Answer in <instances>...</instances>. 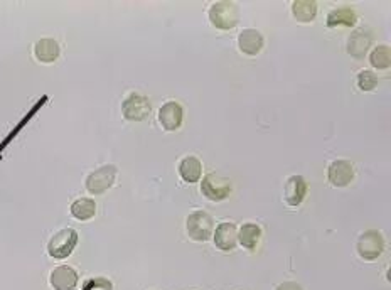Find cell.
Masks as SVG:
<instances>
[{"label": "cell", "mask_w": 391, "mask_h": 290, "mask_svg": "<svg viewBox=\"0 0 391 290\" xmlns=\"http://www.w3.org/2000/svg\"><path fill=\"white\" fill-rule=\"evenodd\" d=\"M238 47L243 54L258 56L263 49V36L256 29H243L238 36Z\"/></svg>", "instance_id": "obj_13"}, {"label": "cell", "mask_w": 391, "mask_h": 290, "mask_svg": "<svg viewBox=\"0 0 391 290\" xmlns=\"http://www.w3.org/2000/svg\"><path fill=\"white\" fill-rule=\"evenodd\" d=\"M151 102L147 96L140 93H130L122 103V114L130 122H142L151 115Z\"/></svg>", "instance_id": "obj_7"}, {"label": "cell", "mask_w": 391, "mask_h": 290, "mask_svg": "<svg viewBox=\"0 0 391 290\" xmlns=\"http://www.w3.org/2000/svg\"><path fill=\"white\" fill-rule=\"evenodd\" d=\"M179 176L183 177L184 183L194 184L203 176V164L194 155L184 157L179 162Z\"/></svg>", "instance_id": "obj_16"}, {"label": "cell", "mask_w": 391, "mask_h": 290, "mask_svg": "<svg viewBox=\"0 0 391 290\" xmlns=\"http://www.w3.org/2000/svg\"><path fill=\"white\" fill-rule=\"evenodd\" d=\"M358 21V15L351 7H337L332 9L328 14V27H337V26H346L353 27Z\"/></svg>", "instance_id": "obj_19"}, {"label": "cell", "mask_w": 391, "mask_h": 290, "mask_svg": "<svg viewBox=\"0 0 391 290\" xmlns=\"http://www.w3.org/2000/svg\"><path fill=\"white\" fill-rule=\"evenodd\" d=\"M96 215V203L90 197H79L71 204V216L78 221H88Z\"/></svg>", "instance_id": "obj_20"}, {"label": "cell", "mask_w": 391, "mask_h": 290, "mask_svg": "<svg viewBox=\"0 0 391 290\" xmlns=\"http://www.w3.org/2000/svg\"><path fill=\"white\" fill-rule=\"evenodd\" d=\"M261 238V228L256 223H243L238 229V241L243 248L255 250Z\"/></svg>", "instance_id": "obj_18"}, {"label": "cell", "mask_w": 391, "mask_h": 290, "mask_svg": "<svg viewBox=\"0 0 391 290\" xmlns=\"http://www.w3.org/2000/svg\"><path fill=\"white\" fill-rule=\"evenodd\" d=\"M208 15L213 26L221 31L233 29V27H236V24L240 22V10H238L236 3L227 2V0L213 3Z\"/></svg>", "instance_id": "obj_1"}, {"label": "cell", "mask_w": 391, "mask_h": 290, "mask_svg": "<svg viewBox=\"0 0 391 290\" xmlns=\"http://www.w3.org/2000/svg\"><path fill=\"white\" fill-rule=\"evenodd\" d=\"M277 290H304L297 282H284L277 287Z\"/></svg>", "instance_id": "obj_23"}, {"label": "cell", "mask_w": 391, "mask_h": 290, "mask_svg": "<svg viewBox=\"0 0 391 290\" xmlns=\"http://www.w3.org/2000/svg\"><path fill=\"white\" fill-rule=\"evenodd\" d=\"M369 63L374 70H388L391 64L390 47L386 46V44L374 47L373 52L369 54Z\"/></svg>", "instance_id": "obj_21"}, {"label": "cell", "mask_w": 391, "mask_h": 290, "mask_svg": "<svg viewBox=\"0 0 391 290\" xmlns=\"http://www.w3.org/2000/svg\"><path fill=\"white\" fill-rule=\"evenodd\" d=\"M371 43H373V34H371L369 31L358 29L348 38V46H346L348 49L346 51H348V54L353 56V58L362 59L371 47Z\"/></svg>", "instance_id": "obj_12"}, {"label": "cell", "mask_w": 391, "mask_h": 290, "mask_svg": "<svg viewBox=\"0 0 391 290\" xmlns=\"http://www.w3.org/2000/svg\"><path fill=\"white\" fill-rule=\"evenodd\" d=\"M78 243V233L72 228L59 229L58 233L51 236L49 243H47V253L49 257L56 260H64L71 255Z\"/></svg>", "instance_id": "obj_2"}, {"label": "cell", "mask_w": 391, "mask_h": 290, "mask_svg": "<svg viewBox=\"0 0 391 290\" xmlns=\"http://www.w3.org/2000/svg\"><path fill=\"white\" fill-rule=\"evenodd\" d=\"M201 192L206 199L220 203V201L228 199L231 194V181L216 174H208L201 183Z\"/></svg>", "instance_id": "obj_6"}, {"label": "cell", "mask_w": 391, "mask_h": 290, "mask_svg": "<svg viewBox=\"0 0 391 290\" xmlns=\"http://www.w3.org/2000/svg\"><path fill=\"white\" fill-rule=\"evenodd\" d=\"M116 167L114 164H107V166H102L91 172L90 176L86 177V189L90 194L100 196L105 194L108 189H112V186L115 184L116 179Z\"/></svg>", "instance_id": "obj_4"}, {"label": "cell", "mask_w": 391, "mask_h": 290, "mask_svg": "<svg viewBox=\"0 0 391 290\" xmlns=\"http://www.w3.org/2000/svg\"><path fill=\"white\" fill-rule=\"evenodd\" d=\"M328 179L334 188H348L354 179V166L349 160H334L328 169Z\"/></svg>", "instance_id": "obj_8"}, {"label": "cell", "mask_w": 391, "mask_h": 290, "mask_svg": "<svg viewBox=\"0 0 391 290\" xmlns=\"http://www.w3.org/2000/svg\"><path fill=\"white\" fill-rule=\"evenodd\" d=\"M356 84L361 91H373L378 86V76L373 71L362 70L358 72Z\"/></svg>", "instance_id": "obj_22"}, {"label": "cell", "mask_w": 391, "mask_h": 290, "mask_svg": "<svg viewBox=\"0 0 391 290\" xmlns=\"http://www.w3.org/2000/svg\"><path fill=\"white\" fill-rule=\"evenodd\" d=\"M358 255L361 257L362 260L366 261H373L376 259H380L383 250H385V240H383V235L376 229H368L360 236L358 240Z\"/></svg>", "instance_id": "obj_5"}, {"label": "cell", "mask_w": 391, "mask_h": 290, "mask_svg": "<svg viewBox=\"0 0 391 290\" xmlns=\"http://www.w3.org/2000/svg\"><path fill=\"white\" fill-rule=\"evenodd\" d=\"M213 228H215V221L206 211H194L185 220V231L192 241H199V243L208 241L213 236Z\"/></svg>", "instance_id": "obj_3"}, {"label": "cell", "mask_w": 391, "mask_h": 290, "mask_svg": "<svg viewBox=\"0 0 391 290\" xmlns=\"http://www.w3.org/2000/svg\"><path fill=\"white\" fill-rule=\"evenodd\" d=\"M292 15L300 24L312 22L317 15V3L314 0H296L292 3Z\"/></svg>", "instance_id": "obj_17"}, {"label": "cell", "mask_w": 391, "mask_h": 290, "mask_svg": "<svg viewBox=\"0 0 391 290\" xmlns=\"http://www.w3.org/2000/svg\"><path fill=\"white\" fill-rule=\"evenodd\" d=\"M213 238H215V245L217 248L223 250V252H231L236 247L238 229L233 223H221L216 228Z\"/></svg>", "instance_id": "obj_14"}, {"label": "cell", "mask_w": 391, "mask_h": 290, "mask_svg": "<svg viewBox=\"0 0 391 290\" xmlns=\"http://www.w3.org/2000/svg\"><path fill=\"white\" fill-rule=\"evenodd\" d=\"M157 119H159V123L162 125L165 132H176L183 125L184 110L177 102H167L159 108Z\"/></svg>", "instance_id": "obj_9"}, {"label": "cell", "mask_w": 391, "mask_h": 290, "mask_svg": "<svg viewBox=\"0 0 391 290\" xmlns=\"http://www.w3.org/2000/svg\"><path fill=\"white\" fill-rule=\"evenodd\" d=\"M59 52H61V47H59V44L54 39H39L34 44V58L43 64L54 63L59 58Z\"/></svg>", "instance_id": "obj_15"}, {"label": "cell", "mask_w": 391, "mask_h": 290, "mask_svg": "<svg viewBox=\"0 0 391 290\" xmlns=\"http://www.w3.org/2000/svg\"><path fill=\"white\" fill-rule=\"evenodd\" d=\"M307 183L302 176H290L284 188V199L289 206L297 208L304 203L307 196Z\"/></svg>", "instance_id": "obj_10"}, {"label": "cell", "mask_w": 391, "mask_h": 290, "mask_svg": "<svg viewBox=\"0 0 391 290\" xmlns=\"http://www.w3.org/2000/svg\"><path fill=\"white\" fill-rule=\"evenodd\" d=\"M49 284L54 290H75L78 285V272L72 267L63 265L54 268L49 275Z\"/></svg>", "instance_id": "obj_11"}]
</instances>
